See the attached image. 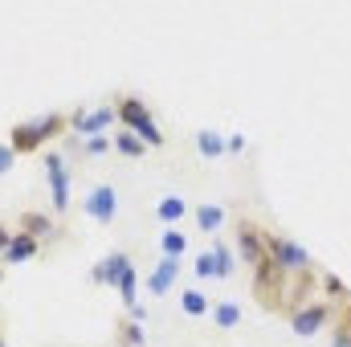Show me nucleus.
Returning a JSON list of instances; mask_svg holds the SVG:
<instances>
[{
  "instance_id": "423d86ee",
  "label": "nucleus",
  "mask_w": 351,
  "mask_h": 347,
  "mask_svg": "<svg viewBox=\"0 0 351 347\" xmlns=\"http://www.w3.org/2000/svg\"><path fill=\"white\" fill-rule=\"evenodd\" d=\"M86 213H90V221H102V225H110V221H114V213H119V196H114V188H110V184L90 188Z\"/></svg>"
},
{
  "instance_id": "7c9ffc66",
  "label": "nucleus",
  "mask_w": 351,
  "mask_h": 347,
  "mask_svg": "<svg viewBox=\"0 0 351 347\" xmlns=\"http://www.w3.org/2000/svg\"><path fill=\"white\" fill-rule=\"evenodd\" d=\"M0 347H8V344H0Z\"/></svg>"
},
{
  "instance_id": "1a4fd4ad",
  "label": "nucleus",
  "mask_w": 351,
  "mask_h": 347,
  "mask_svg": "<svg viewBox=\"0 0 351 347\" xmlns=\"http://www.w3.org/2000/svg\"><path fill=\"white\" fill-rule=\"evenodd\" d=\"M127 270H131L127 254H106V258L90 270V278H94V282H102V286H119V278H123Z\"/></svg>"
},
{
  "instance_id": "f8f14e48",
  "label": "nucleus",
  "mask_w": 351,
  "mask_h": 347,
  "mask_svg": "<svg viewBox=\"0 0 351 347\" xmlns=\"http://www.w3.org/2000/svg\"><path fill=\"white\" fill-rule=\"evenodd\" d=\"M196 152H200L204 160H221L229 147H225V135H221V131H196Z\"/></svg>"
},
{
  "instance_id": "f257e3e1",
  "label": "nucleus",
  "mask_w": 351,
  "mask_h": 347,
  "mask_svg": "<svg viewBox=\"0 0 351 347\" xmlns=\"http://www.w3.org/2000/svg\"><path fill=\"white\" fill-rule=\"evenodd\" d=\"M119 119H123V123H127V131H135L147 147H160V143H164V131L156 127L152 110H147L139 98H123V102H119Z\"/></svg>"
},
{
  "instance_id": "4be33fe9",
  "label": "nucleus",
  "mask_w": 351,
  "mask_h": 347,
  "mask_svg": "<svg viewBox=\"0 0 351 347\" xmlns=\"http://www.w3.org/2000/svg\"><path fill=\"white\" fill-rule=\"evenodd\" d=\"M323 290H327L331 298H343V294H348V286H343L339 274H323Z\"/></svg>"
},
{
  "instance_id": "393cba45",
  "label": "nucleus",
  "mask_w": 351,
  "mask_h": 347,
  "mask_svg": "<svg viewBox=\"0 0 351 347\" xmlns=\"http://www.w3.org/2000/svg\"><path fill=\"white\" fill-rule=\"evenodd\" d=\"M331 347H351V319H343V323L335 327V339H331Z\"/></svg>"
},
{
  "instance_id": "c756f323",
  "label": "nucleus",
  "mask_w": 351,
  "mask_h": 347,
  "mask_svg": "<svg viewBox=\"0 0 351 347\" xmlns=\"http://www.w3.org/2000/svg\"><path fill=\"white\" fill-rule=\"evenodd\" d=\"M119 347H127V344H119Z\"/></svg>"
},
{
  "instance_id": "c85d7f7f",
  "label": "nucleus",
  "mask_w": 351,
  "mask_h": 347,
  "mask_svg": "<svg viewBox=\"0 0 351 347\" xmlns=\"http://www.w3.org/2000/svg\"><path fill=\"white\" fill-rule=\"evenodd\" d=\"M4 250H8V233H4V225H0V258H4Z\"/></svg>"
},
{
  "instance_id": "f03ea898",
  "label": "nucleus",
  "mask_w": 351,
  "mask_h": 347,
  "mask_svg": "<svg viewBox=\"0 0 351 347\" xmlns=\"http://www.w3.org/2000/svg\"><path fill=\"white\" fill-rule=\"evenodd\" d=\"M265 254L282 274H306L311 270V254L290 237H265Z\"/></svg>"
},
{
  "instance_id": "9d476101",
  "label": "nucleus",
  "mask_w": 351,
  "mask_h": 347,
  "mask_svg": "<svg viewBox=\"0 0 351 347\" xmlns=\"http://www.w3.org/2000/svg\"><path fill=\"white\" fill-rule=\"evenodd\" d=\"M176 278H180V258H164L156 270H152L147 290H152V294H168V290L176 286Z\"/></svg>"
},
{
  "instance_id": "a878e982",
  "label": "nucleus",
  "mask_w": 351,
  "mask_h": 347,
  "mask_svg": "<svg viewBox=\"0 0 351 347\" xmlns=\"http://www.w3.org/2000/svg\"><path fill=\"white\" fill-rule=\"evenodd\" d=\"M86 152L90 156H106L110 152V139L106 135H94V139H86Z\"/></svg>"
},
{
  "instance_id": "b1692460",
  "label": "nucleus",
  "mask_w": 351,
  "mask_h": 347,
  "mask_svg": "<svg viewBox=\"0 0 351 347\" xmlns=\"http://www.w3.org/2000/svg\"><path fill=\"white\" fill-rule=\"evenodd\" d=\"M123 335H127V347H139L143 344V327L131 319V323H123Z\"/></svg>"
},
{
  "instance_id": "bb28decb",
  "label": "nucleus",
  "mask_w": 351,
  "mask_h": 347,
  "mask_svg": "<svg viewBox=\"0 0 351 347\" xmlns=\"http://www.w3.org/2000/svg\"><path fill=\"white\" fill-rule=\"evenodd\" d=\"M12 160H16V152H12V147H0V176L12 168Z\"/></svg>"
},
{
  "instance_id": "39448f33",
  "label": "nucleus",
  "mask_w": 351,
  "mask_h": 347,
  "mask_svg": "<svg viewBox=\"0 0 351 347\" xmlns=\"http://www.w3.org/2000/svg\"><path fill=\"white\" fill-rule=\"evenodd\" d=\"M45 172H49V192H53V208L66 213L70 208V176L62 156H45Z\"/></svg>"
},
{
  "instance_id": "412c9836",
  "label": "nucleus",
  "mask_w": 351,
  "mask_h": 347,
  "mask_svg": "<svg viewBox=\"0 0 351 347\" xmlns=\"http://www.w3.org/2000/svg\"><path fill=\"white\" fill-rule=\"evenodd\" d=\"M184 250H188L184 233H176V229H164V254H168V258H180Z\"/></svg>"
},
{
  "instance_id": "dca6fc26",
  "label": "nucleus",
  "mask_w": 351,
  "mask_h": 347,
  "mask_svg": "<svg viewBox=\"0 0 351 347\" xmlns=\"http://www.w3.org/2000/svg\"><path fill=\"white\" fill-rule=\"evenodd\" d=\"M114 147H119V152H123V156H135V160H139V156H143V152H147V143H143V139H139V135H135V131H123V135H119V139H114Z\"/></svg>"
},
{
  "instance_id": "a211bd4d",
  "label": "nucleus",
  "mask_w": 351,
  "mask_h": 347,
  "mask_svg": "<svg viewBox=\"0 0 351 347\" xmlns=\"http://www.w3.org/2000/svg\"><path fill=\"white\" fill-rule=\"evenodd\" d=\"M156 213H160V221H180L188 208H184V200H180V196H164V200L156 204Z\"/></svg>"
},
{
  "instance_id": "f3484780",
  "label": "nucleus",
  "mask_w": 351,
  "mask_h": 347,
  "mask_svg": "<svg viewBox=\"0 0 351 347\" xmlns=\"http://www.w3.org/2000/svg\"><path fill=\"white\" fill-rule=\"evenodd\" d=\"M25 233H29V237H49L53 225H49V217H41V213H25Z\"/></svg>"
},
{
  "instance_id": "6e6552de",
  "label": "nucleus",
  "mask_w": 351,
  "mask_h": 347,
  "mask_svg": "<svg viewBox=\"0 0 351 347\" xmlns=\"http://www.w3.org/2000/svg\"><path fill=\"white\" fill-rule=\"evenodd\" d=\"M114 115H119V110H110V106H98V110H86V115H78L70 127H74V131H82L86 139H94V135H106V127L114 123Z\"/></svg>"
},
{
  "instance_id": "20e7f679",
  "label": "nucleus",
  "mask_w": 351,
  "mask_h": 347,
  "mask_svg": "<svg viewBox=\"0 0 351 347\" xmlns=\"http://www.w3.org/2000/svg\"><path fill=\"white\" fill-rule=\"evenodd\" d=\"M327 319H331V311H327L323 302H315V307H298V311L290 315V331H294L298 339H311V335H319V331L327 327Z\"/></svg>"
},
{
  "instance_id": "9b49d317",
  "label": "nucleus",
  "mask_w": 351,
  "mask_h": 347,
  "mask_svg": "<svg viewBox=\"0 0 351 347\" xmlns=\"http://www.w3.org/2000/svg\"><path fill=\"white\" fill-rule=\"evenodd\" d=\"M33 254H37V237H29V233H16V237H8V250H4V261L21 265V261H29Z\"/></svg>"
},
{
  "instance_id": "4468645a",
  "label": "nucleus",
  "mask_w": 351,
  "mask_h": 347,
  "mask_svg": "<svg viewBox=\"0 0 351 347\" xmlns=\"http://www.w3.org/2000/svg\"><path fill=\"white\" fill-rule=\"evenodd\" d=\"M180 307H184V315H192V319H200V315H213V307H208V298H204L200 290H184Z\"/></svg>"
},
{
  "instance_id": "7ed1b4c3",
  "label": "nucleus",
  "mask_w": 351,
  "mask_h": 347,
  "mask_svg": "<svg viewBox=\"0 0 351 347\" xmlns=\"http://www.w3.org/2000/svg\"><path fill=\"white\" fill-rule=\"evenodd\" d=\"M62 131V115H41V119H29V123H16L12 127V152H33L45 135Z\"/></svg>"
},
{
  "instance_id": "aec40b11",
  "label": "nucleus",
  "mask_w": 351,
  "mask_h": 347,
  "mask_svg": "<svg viewBox=\"0 0 351 347\" xmlns=\"http://www.w3.org/2000/svg\"><path fill=\"white\" fill-rule=\"evenodd\" d=\"M135 290H139V278H135V270H127V274L119 278V294H123L127 311H135Z\"/></svg>"
},
{
  "instance_id": "5701e85b",
  "label": "nucleus",
  "mask_w": 351,
  "mask_h": 347,
  "mask_svg": "<svg viewBox=\"0 0 351 347\" xmlns=\"http://www.w3.org/2000/svg\"><path fill=\"white\" fill-rule=\"evenodd\" d=\"M196 278H217V261H213V254H200V258H196Z\"/></svg>"
},
{
  "instance_id": "ddd939ff",
  "label": "nucleus",
  "mask_w": 351,
  "mask_h": 347,
  "mask_svg": "<svg viewBox=\"0 0 351 347\" xmlns=\"http://www.w3.org/2000/svg\"><path fill=\"white\" fill-rule=\"evenodd\" d=\"M196 221H200L204 233H217V229L225 225V208H221V204H200V208H196Z\"/></svg>"
},
{
  "instance_id": "6ab92c4d",
  "label": "nucleus",
  "mask_w": 351,
  "mask_h": 347,
  "mask_svg": "<svg viewBox=\"0 0 351 347\" xmlns=\"http://www.w3.org/2000/svg\"><path fill=\"white\" fill-rule=\"evenodd\" d=\"M213 261H217V278H229L233 274V250L221 241V246H213Z\"/></svg>"
},
{
  "instance_id": "0eeeda50",
  "label": "nucleus",
  "mask_w": 351,
  "mask_h": 347,
  "mask_svg": "<svg viewBox=\"0 0 351 347\" xmlns=\"http://www.w3.org/2000/svg\"><path fill=\"white\" fill-rule=\"evenodd\" d=\"M237 254L250 261V265H258V261L265 258V233L258 225H250V221L237 225Z\"/></svg>"
},
{
  "instance_id": "cd10ccee",
  "label": "nucleus",
  "mask_w": 351,
  "mask_h": 347,
  "mask_svg": "<svg viewBox=\"0 0 351 347\" xmlns=\"http://www.w3.org/2000/svg\"><path fill=\"white\" fill-rule=\"evenodd\" d=\"M225 147H229V152H245V135H229Z\"/></svg>"
},
{
  "instance_id": "2eb2a0df",
  "label": "nucleus",
  "mask_w": 351,
  "mask_h": 347,
  "mask_svg": "<svg viewBox=\"0 0 351 347\" xmlns=\"http://www.w3.org/2000/svg\"><path fill=\"white\" fill-rule=\"evenodd\" d=\"M213 323L225 327V331L237 327V323H241V307H237V302H221V307H213Z\"/></svg>"
}]
</instances>
